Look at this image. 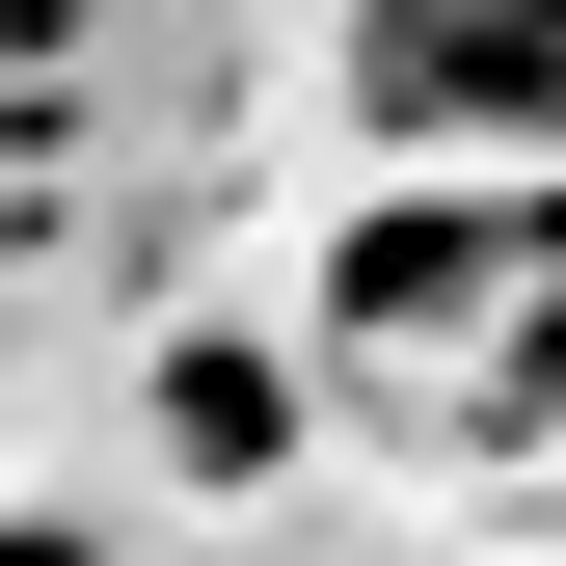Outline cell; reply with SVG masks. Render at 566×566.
Instances as JSON below:
<instances>
[{"label":"cell","instance_id":"cell-1","mask_svg":"<svg viewBox=\"0 0 566 566\" xmlns=\"http://www.w3.org/2000/svg\"><path fill=\"white\" fill-rule=\"evenodd\" d=\"M350 108H378L405 163H539V108H566V0H378V28H350Z\"/></svg>","mask_w":566,"mask_h":566}]
</instances>
